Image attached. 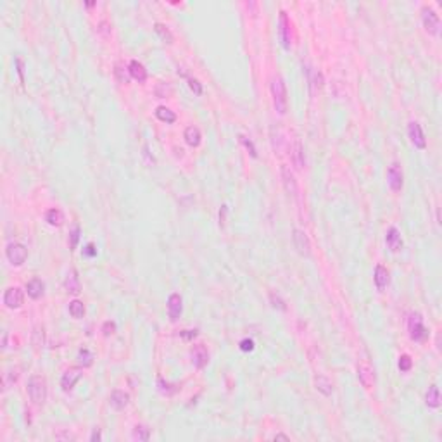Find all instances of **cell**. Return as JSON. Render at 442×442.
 <instances>
[{
	"instance_id": "ac0fdd59",
	"label": "cell",
	"mask_w": 442,
	"mask_h": 442,
	"mask_svg": "<svg viewBox=\"0 0 442 442\" xmlns=\"http://www.w3.org/2000/svg\"><path fill=\"white\" fill-rule=\"evenodd\" d=\"M128 71H130V76L133 80H137L138 83H144L147 80V69L144 67V64L138 62V60H131L130 66H128Z\"/></svg>"
},
{
	"instance_id": "2e32d148",
	"label": "cell",
	"mask_w": 442,
	"mask_h": 442,
	"mask_svg": "<svg viewBox=\"0 0 442 442\" xmlns=\"http://www.w3.org/2000/svg\"><path fill=\"white\" fill-rule=\"evenodd\" d=\"M357 379H359V382L363 383L366 389H370V387L375 383V375H373L372 366H368V364H359V366H357Z\"/></svg>"
},
{
	"instance_id": "60d3db41",
	"label": "cell",
	"mask_w": 442,
	"mask_h": 442,
	"mask_svg": "<svg viewBox=\"0 0 442 442\" xmlns=\"http://www.w3.org/2000/svg\"><path fill=\"white\" fill-rule=\"evenodd\" d=\"M100 439H102V435H100V432L95 428V430L92 432V435H90V441H92V442H95V441H100Z\"/></svg>"
},
{
	"instance_id": "7402d4cb",
	"label": "cell",
	"mask_w": 442,
	"mask_h": 442,
	"mask_svg": "<svg viewBox=\"0 0 442 442\" xmlns=\"http://www.w3.org/2000/svg\"><path fill=\"white\" fill-rule=\"evenodd\" d=\"M373 278H375V285H377V289H379V290H383L387 285H389V280H390V276H389V269H387L385 266L379 265V266H377V268H375V276H373Z\"/></svg>"
},
{
	"instance_id": "836d02e7",
	"label": "cell",
	"mask_w": 442,
	"mask_h": 442,
	"mask_svg": "<svg viewBox=\"0 0 442 442\" xmlns=\"http://www.w3.org/2000/svg\"><path fill=\"white\" fill-rule=\"evenodd\" d=\"M102 333L106 337H111V335H114V333H116V323L114 322H104V325H102Z\"/></svg>"
},
{
	"instance_id": "1f68e13d",
	"label": "cell",
	"mask_w": 442,
	"mask_h": 442,
	"mask_svg": "<svg viewBox=\"0 0 442 442\" xmlns=\"http://www.w3.org/2000/svg\"><path fill=\"white\" fill-rule=\"evenodd\" d=\"M269 302H271V306L275 309H278V311H285L287 309V306H285V301H283L282 297H280L278 294H275V292H271L269 294Z\"/></svg>"
},
{
	"instance_id": "4316f807",
	"label": "cell",
	"mask_w": 442,
	"mask_h": 442,
	"mask_svg": "<svg viewBox=\"0 0 442 442\" xmlns=\"http://www.w3.org/2000/svg\"><path fill=\"white\" fill-rule=\"evenodd\" d=\"M156 118L159 121H163V123H168V124L177 121V114H175L171 109H168V107H164V106H161V107H157L156 109Z\"/></svg>"
},
{
	"instance_id": "7a4b0ae2",
	"label": "cell",
	"mask_w": 442,
	"mask_h": 442,
	"mask_svg": "<svg viewBox=\"0 0 442 442\" xmlns=\"http://www.w3.org/2000/svg\"><path fill=\"white\" fill-rule=\"evenodd\" d=\"M26 390H28L29 399L35 404H43L47 399V380L40 375H33L29 377L28 385H26Z\"/></svg>"
},
{
	"instance_id": "277c9868",
	"label": "cell",
	"mask_w": 442,
	"mask_h": 442,
	"mask_svg": "<svg viewBox=\"0 0 442 442\" xmlns=\"http://www.w3.org/2000/svg\"><path fill=\"white\" fill-rule=\"evenodd\" d=\"M421 23H423V28L428 35H439V29H441V19H439V14L434 11L432 7H423L421 9Z\"/></svg>"
},
{
	"instance_id": "83f0119b",
	"label": "cell",
	"mask_w": 442,
	"mask_h": 442,
	"mask_svg": "<svg viewBox=\"0 0 442 442\" xmlns=\"http://www.w3.org/2000/svg\"><path fill=\"white\" fill-rule=\"evenodd\" d=\"M131 437H133V441L145 442V441H149L150 430L145 427V425H137V427L133 428V432H131Z\"/></svg>"
},
{
	"instance_id": "484cf974",
	"label": "cell",
	"mask_w": 442,
	"mask_h": 442,
	"mask_svg": "<svg viewBox=\"0 0 442 442\" xmlns=\"http://www.w3.org/2000/svg\"><path fill=\"white\" fill-rule=\"evenodd\" d=\"M45 221L50 225V227H60V225L64 223V214L60 209L54 207V209H49L45 214Z\"/></svg>"
},
{
	"instance_id": "8992f818",
	"label": "cell",
	"mask_w": 442,
	"mask_h": 442,
	"mask_svg": "<svg viewBox=\"0 0 442 442\" xmlns=\"http://www.w3.org/2000/svg\"><path fill=\"white\" fill-rule=\"evenodd\" d=\"M292 242H294V247L297 249V252L301 256H304V258H309V256H311V242H309L306 232L295 228V230L292 232Z\"/></svg>"
},
{
	"instance_id": "d590c367",
	"label": "cell",
	"mask_w": 442,
	"mask_h": 442,
	"mask_svg": "<svg viewBox=\"0 0 442 442\" xmlns=\"http://www.w3.org/2000/svg\"><path fill=\"white\" fill-rule=\"evenodd\" d=\"M188 87H190V90L195 95H202V85L195 78H188Z\"/></svg>"
},
{
	"instance_id": "cb8c5ba5",
	"label": "cell",
	"mask_w": 442,
	"mask_h": 442,
	"mask_svg": "<svg viewBox=\"0 0 442 442\" xmlns=\"http://www.w3.org/2000/svg\"><path fill=\"white\" fill-rule=\"evenodd\" d=\"M185 142H187L190 147H199L202 142V135H201V130H199L197 126H188L187 130H185Z\"/></svg>"
},
{
	"instance_id": "ffe728a7",
	"label": "cell",
	"mask_w": 442,
	"mask_h": 442,
	"mask_svg": "<svg viewBox=\"0 0 442 442\" xmlns=\"http://www.w3.org/2000/svg\"><path fill=\"white\" fill-rule=\"evenodd\" d=\"M43 290H45V285L40 278H33L26 283V292L31 299H40L43 295Z\"/></svg>"
},
{
	"instance_id": "7c38bea8",
	"label": "cell",
	"mask_w": 442,
	"mask_h": 442,
	"mask_svg": "<svg viewBox=\"0 0 442 442\" xmlns=\"http://www.w3.org/2000/svg\"><path fill=\"white\" fill-rule=\"evenodd\" d=\"M82 375H83L82 368H69V370H66L64 375H62V379H60V387H62L64 392L73 390V387H75L76 382L82 379Z\"/></svg>"
},
{
	"instance_id": "4dcf8cb0",
	"label": "cell",
	"mask_w": 442,
	"mask_h": 442,
	"mask_svg": "<svg viewBox=\"0 0 442 442\" xmlns=\"http://www.w3.org/2000/svg\"><path fill=\"white\" fill-rule=\"evenodd\" d=\"M78 363L82 364L83 368L92 366V363H93V356H92V353H90L88 349H80V351H78Z\"/></svg>"
},
{
	"instance_id": "3957f363",
	"label": "cell",
	"mask_w": 442,
	"mask_h": 442,
	"mask_svg": "<svg viewBox=\"0 0 442 442\" xmlns=\"http://www.w3.org/2000/svg\"><path fill=\"white\" fill-rule=\"evenodd\" d=\"M408 330H410L411 340H414V342H421V340H425L427 339V335H428V330L425 328L423 318H421L420 313H411L410 315Z\"/></svg>"
},
{
	"instance_id": "4fadbf2b",
	"label": "cell",
	"mask_w": 442,
	"mask_h": 442,
	"mask_svg": "<svg viewBox=\"0 0 442 442\" xmlns=\"http://www.w3.org/2000/svg\"><path fill=\"white\" fill-rule=\"evenodd\" d=\"M181 311H183V301H181L180 294H171L168 297V315H170L171 322H178L181 316Z\"/></svg>"
},
{
	"instance_id": "5bb4252c",
	"label": "cell",
	"mask_w": 442,
	"mask_h": 442,
	"mask_svg": "<svg viewBox=\"0 0 442 442\" xmlns=\"http://www.w3.org/2000/svg\"><path fill=\"white\" fill-rule=\"evenodd\" d=\"M64 289H66L67 294H73V295H78L82 292V283H80V276L76 269H71L67 273L66 280H64Z\"/></svg>"
},
{
	"instance_id": "d6a6232c",
	"label": "cell",
	"mask_w": 442,
	"mask_h": 442,
	"mask_svg": "<svg viewBox=\"0 0 442 442\" xmlns=\"http://www.w3.org/2000/svg\"><path fill=\"white\" fill-rule=\"evenodd\" d=\"M411 366H413V361H411V357L408 356V354H403V356L399 357V370H401V372H410Z\"/></svg>"
},
{
	"instance_id": "e0dca14e",
	"label": "cell",
	"mask_w": 442,
	"mask_h": 442,
	"mask_svg": "<svg viewBox=\"0 0 442 442\" xmlns=\"http://www.w3.org/2000/svg\"><path fill=\"white\" fill-rule=\"evenodd\" d=\"M109 403H111V406H113L114 410L121 411V410H124V408L128 406V403H130V396H128L124 390H113V394H111V397H109Z\"/></svg>"
},
{
	"instance_id": "f35d334b",
	"label": "cell",
	"mask_w": 442,
	"mask_h": 442,
	"mask_svg": "<svg viewBox=\"0 0 442 442\" xmlns=\"http://www.w3.org/2000/svg\"><path fill=\"white\" fill-rule=\"evenodd\" d=\"M180 335L183 337V339L190 340V339H194V337H197V330H183Z\"/></svg>"
},
{
	"instance_id": "e575fe53",
	"label": "cell",
	"mask_w": 442,
	"mask_h": 442,
	"mask_svg": "<svg viewBox=\"0 0 442 442\" xmlns=\"http://www.w3.org/2000/svg\"><path fill=\"white\" fill-rule=\"evenodd\" d=\"M69 235H71V249H76V245H78V240H80V235H82V230H80L78 225L73 228V232H71Z\"/></svg>"
},
{
	"instance_id": "ba28073f",
	"label": "cell",
	"mask_w": 442,
	"mask_h": 442,
	"mask_svg": "<svg viewBox=\"0 0 442 442\" xmlns=\"http://www.w3.org/2000/svg\"><path fill=\"white\" fill-rule=\"evenodd\" d=\"M25 302V294L19 287H9L4 294V304L7 306L9 309H18L23 306Z\"/></svg>"
},
{
	"instance_id": "74e56055",
	"label": "cell",
	"mask_w": 442,
	"mask_h": 442,
	"mask_svg": "<svg viewBox=\"0 0 442 442\" xmlns=\"http://www.w3.org/2000/svg\"><path fill=\"white\" fill-rule=\"evenodd\" d=\"M240 140H242V144H244L245 147H247V149H249V152H251V156H252V157H258V152H256V147H254V144H252L251 140H247V138H245V137H240Z\"/></svg>"
},
{
	"instance_id": "8d00e7d4",
	"label": "cell",
	"mask_w": 442,
	"mask_h": 442,
	"mask_svg": "<svg viewBox=\"0 0 442 442\" xmlns=\"http://www.w3.org/2000/svg\"><path fill=\"white\" fill-rule=\"evenodd\" d=\"M240 351H244V353H251V351H254V340L244 339L240 342Z\"/></svg>"
},
{
	"instance_id": "d4e9b609",
	"label": "cell",
	"mask_w": 442,
	"mask_h": 442,
	"mask_svg": "<svg viewBox=\"0 0 442 442\" xmlns=\"http://www.w3.org/2000/svg\"><path fill=\"white\" fill-rule=\"evenodd\" d=\"M315 385H316V390L318 392H322L323 396H332L333 392V385L332 382H330L328 379H326L325 375H318L315 379Z\"/></svg>"
},
{
	"instance_id": "30bf717a",
	"label": "cell",
	"mask_w": 442,
	"mask_h": 442,
	"mask_svg": "<svg viewBox=\"0 0 442 442\" xmlns=\"http://www.w3.org/2000/svg\"><path fill=\"white\" fill-rule=\"evenodd\" d=\"M278 36H280V42H282V47L285 50L290 49L292 45V36H290V21L287 18L285 12H280V19H278Z\"/></svg>"
},
{
	"instance_id": "5b68a950",
	"label": "cell",
	"mask_w": 442,
	"mask_h": 442,
	"mask_svg": "<svg viewBox=\"0 0 442 442\" xmlns=\"http://www.w3.org/2000/svg\"><path fill=\"white\" fill-rule=\"evenodd\" d=\"M387 183H389L392 192H401V188L404 185V175L399 163H392L389 166V170H387Z\"/></svg>"
},
{
	"instance_id": "f546056e",
	"label": "cell",
	"mask_w": 442,
	"mask_h": 442,
	"mask_svg": "<svg viewBox=\"0 0 442 442\" xmlns=\"http://www.w3.org/2000/svg\"><path fill=\"white\" fill-rule=\"evenodd\" d=\"M69 315L76 320L83 318V316H85V306H83V302H80V301L69 302Z\"/></svg>"
},
{
	"instance_id": "603a6c76",
	"label": "cell",
	"mask_w": 442,
	"mask_h": 442,
	"mask_svg": "<svg viewBox=\"0 0 442 442\" xmlns=\"http://www.w3.org/2000/svg\"><path fill=\"white\" fill-rule=\"evenodd\" d=\"M425 404L428 408H439L441 406V392H439L437 385H430L425 392Z\"/></svg>"
},
{
	"instance_id": "f1b7e54d",
	"label": "cell",
	"mask_w": 442,
	"mask_h": 442,
	"mask_svg": "<svg viewBox=\"0 0 442 442\" xmlns=\"http://www.w3.org/2000/svg\"><path fill=\"white\" fill-rule=\"evenodd\" d=\"M154 29H156V33L161 36L163 42L173 43V35H171V31L168 29V26H164L163 23H156V25H154Z\"/></svg>"
},
{
	"instance_id": "6da1fadb",
	"label": "cell",
	"mask_w": 442,
	"mask_h": 442,
	"mask_svg": "<svg viewBox=\"0 0 442 442\" xmlns=\"http://www.w3.org/2000/svg\"><path fill=\"white\" fill-rule=\"evenodd\" d=\"M271 97H273V107L278 114H285L287 113V106H289V100H287V88L285 83L280 76L273 78L271 82Z\"/></svg>"
},
{
	"instance_id": "44dd1931",
	"label": "cell",
	"mask_w": 442,
	"mask_h": 442,
	"mask_svg": "<svg viewBox=\"0 0 442 442\" xmlns=\"http://www.w3.org/2000/svg\"><path fill=\"white\" fill-rule=\"evenodd\" d=\"M292 161H294V166L297 168V170H302L306 166V157H304V149H302L301 142H294L292 145Z\"/></svg>"
},
{
	"instance_id": "9c48e42d",
	"label": "cell",
	"mask_w": 442,
	"mask_h": 442,
	"mask_svg": "<svg viewBox=\"0 0 442 442\" xmlns=\"http://www.w3.org/2000/svg\"><path fill=\"white\" fill-rule=\"evenodd\" d=\"M280 175H282V181H283V187H285V192L292 197H297L299 195V187H297V180L294 177V173L290 171L289 166L283 164L280 168Z\"/></svg>"
},
{
	"instance_id": "9a60e30c",
	"label": "cell",
	"mask_w": 442,
	"mask_h": 442,
	"mask_svg": "<svg viewBox=\"0 0 442 442\" xmlns=\"http://www.w3.org/2000/svg\"><path fill=\"white\" fill-rule=\"evenodd\" d=\"M385 242H387V247H389L392 252H397L403 249V238H401V234L396 227H390L389 230H387Z\"/></svg>"
},
{
	"instance_id": "d6986e66",
	"label": "cell",
	"mask_w": 442,
	"mask_h": 442,
	"mask_svg": "<svg viewBox=\"0 0 442 442\" xmlns=\"http://www.w3.org/2000/svg\"><path fill=\"white\" fill-rule=\"evenodd\" d=\"M207 361H209V354L206 351V347L204 346L194 347V351H192V363H194V366L204 368L207 364Z\"/></svg>"
},
{
	"instance_id": "b9f144b4",
	"label": "cell",
	"mask_w": 442,
	"mask_h": 442,
	"mask_svg": "<svg viewBox=\"0 0 442 442\" xmlns=\"http://www.w3.org/2000/svg\"><path fill=\"white\" fill-rule=\"evenodd\" d=\"M273 439H275V441H290L289 435H285V434H276Z\"/></svg>"
},
{
	"instance_id": "52a82bcc",
	"label": "cell",
	"mask_w": 442,
	"mask_h": 442,
	"mask_svg": "<svg viewBox=\"0 0 442 442\" xmlns=\"http://www.w3.org/2000/svg\"><path fill=\"white\" fill-rule=\"evenodd\" d=\"M5 256H7V259H9L11 265L21 266L23 263L26 261V258H28V251H26V247L23 244H16V242H12V244L7 245Z\"/></svg>"
},
{
	"instance_id": "ab89813d",
	"label": "cell",
	"mask_w": 442,
	"mask_h": 442,
	"mask_svg": "<svg viewBox=\"0 0 442 442\" xmlns=\"http://www.w3.org/2000/svg\"><path fill=\"white\" fill-rule=\"evenodd\" d=\"M85 254H87V256H95V254H97V251H95V245H93V244H88V245H87V251H85Z\"/></svg>"
},
{
	"instance_id": "8fae6325",
	"label": "cell",
	"mask_w": 442,
	"mask_h": 442,
	"mask_svg": "<svg viewBox=\"0 0 442 442\" xmlns=\"http://www.w3.org/2000/svg\"><path fill=\"white\" fill-rule=\"evenodd\" d=\"M408 137H410L411 144H413L416 149H425V147H427V138H425V133H423V130H421L420 123H416V121H411V123L408 124Z\"/></svg>"
}]
</instances>
